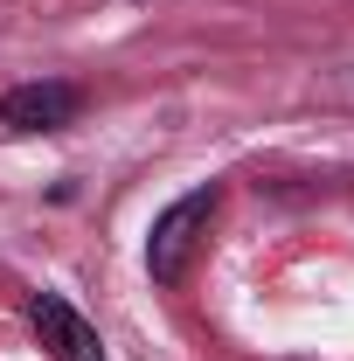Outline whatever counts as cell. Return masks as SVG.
I'll return each mask as SVG.
<instances>
[{
	"label": "cell",
	"instance_id": "cell-2",
	"mask_svg": "<svg viewBox=\"0 0 354 361\" xmlns=\"http://www.w3.org/2000/svg\"><path fill=\"white\" fill-rule=\"evenodd\" d=\"M77 111H84V90L77 84H14L0 97V126L7 133H63V126H77Z\"/></svg>",
	"mask_w": 354,
	"mask_h": 361
},
{
	"label": "cell",
	"instance_id": "cell-3",
	"mask_svg": "<svg viewBox=\"0 0 354 361\" xmlns=\"http://www.w3.org/2000/svg\"><path fill=\"white\" fill-rule=\"evenodd\" d=\"M28 319H35V334H42V348L56 361H104L97 326H90L63 292H28Z\"/></svg>",
	"mask_w": 354,
	"mask_h": 361
},
{
	"label": "cell",
	"instance_id": "cell-1",
	"mask_svg": "<svg viewBox=\"0 0 354 361\" xmlns=\"http://www.w3.org/2000/svg\"><path fill=\"white\" fill-rule=\"evenodd\" d=\"M209 223H216V188H195V195H181V202H167V209L153 216V236H146V271H153V285H181V278H188Z\"/></svg>",
	"mask_w": 354,
	"mask_h": 361
}]
</instances>
